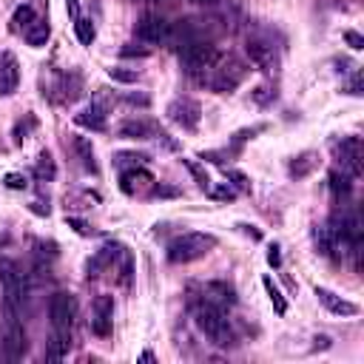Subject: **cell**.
<instances>
[{
  "mask_svg": "<svg viewBox=\"0 0 364 364\" xmlns=\"http://www.w3.org/2000/svg\"><path fill=\"white\" fill-rule=\"evenodd\" d=\"M316 296L330 313H336V316H358V305L356 302H347L342 296H336L333 290H327V287H316Z\"/></svg>",
  "mask_w": 364,
  "mask_h": 364,
  "instance_id": "13",
  "label": "cell"
},
{
  "mask_svg": "<svg viewBox=\"0 0 364 364\" xmlns=\"http://www.w3.org/2000/svg\"><path fill=\"white\" fill-rule=\"evenodd\" d=\"M75 151H77V157H80V162H83V168L88 174H97L100 168H97V160H94V145H91V140H86V137H75Z\"/></svg>",
  "mask_w": 364,
  "mask_h": 364,
  "instance_id": "23",
  "label": "cell"
},
{
  "mask_svg": "<svg viewBox=\"0 0 364 364\" xmlns=\"http://www.w3.org/2000/svg\"><path fill=\"white\" fill-rule=\"evenodd\" d=\"M193 3H200V6H216V3H222V0H193Z\"/></svg>",
  "mask_w": 364,
  "mask_h": 364,
  "instance_id": "50",
  "label": "cell"
},
{
  "mask_svg": "<svg viewBox=\"0 0 364 364\" xmlns=\"http://www.w3.org/2000/svg\"><path fill=\"white\" fill-rule=\"evenodd\" d=\"M114 162L117 165H145V162H149V154H145V151H119L114 157Z\"/></svg>",
  "mask_w": 364,
  "mask_h": 364,
  "instance_id": "31",
  "label": "cell"
},
{
  "mask_svg": "<svg viewBox=\"0 0 364 364\" xmlns=\"http://www.w3.org/2000/svg\"><path fill=\"white\" fill-rule=\"evenodd\" d=\"M119 282H123V287L131 285V256L123 253V268H119Z\"/></svg>",
  "mask_w": 364,
  "mask_h": 364,
  "instance_id": "39",
  "label": "cell"
},
{
  "mask_svg": "<svg viewBox=\"0 0 364 364\" xmlns=\"http://www.w3.org/2000/svg\"><path fill=\"white\" fill-rule=\"evenodd\" d=\"M313 239H316V248H319L322 256H333V251H336V236L330 233L327 225H322V228L313 231Z\"/></svg>",
  "mask_w": 364,
  "mask_h": 364,
  "instance_id": "28",
  "label": "cell"
},
{
  "mask_svg": "<svg viewBox=\"0 0 364 364\" xmlns=\"http://www.w3.org/2000/svg\"><path fill=\"white\" fill-rule=\"evenodd\" d=\"M157 131L160 128L151 119H142V117H131V119L119 123V137H126V140H151Z\"/></svg>",
  "mask_w": 364,
  "mask_h": 364,
  "instance_id": "14",
  "label": "cell"
},
{
  "mask_svg": "<svg viewBox=\"0 0 364 364\" xmlns=\"http://www.w3.org/2000/svg\"><path fill=\"white\" fill-rule=\"evenodd\" d=\"M316 165H319V154L316 151H302L299 157H294V162H290V168H287V174L294 177V180H305Z\"/></svg>",
  "mask_w": 364,
  "mask_h": 364,
  "instance_id": "19",
  "label": "cell"
},
{
  "mask_svg": "<svg viewBox=\"0 0 364 364\" xmlns=\"http://www.w3.org/2000/svg\"><path fill=\"white\" fill-rule=\"evenodd\" d=\"M336 160L342 162V171L345 174H350L353 180L361 177V171H364V165H361V160H364L361 140L358 137H345L342 142L336 145Z\"/></svg>",
  "mask_w": 364,
  "mask_h": 364,
  "instance_id": "9",
  "label": "cell"
},
{
  "mask_svg": "<svg viewBox=\"0 0 364 364\" xmlns=\"http://www.w3.org/2000/svg\"><path fill=\"white\" fill-rule=\"evenodd\" d=\"M137 40L145 43V46L165 43L168 40V20L162 15H157V12L142 15L140 23H137Z\"/></svg>",
  "mask_w": 364,
  "mask_h": 364,
  "instance_id": "10",
  "label": "cell"
},
{
  "mask_svg": "<svg viewBox=\"0 0 364 364\" xmlns=\"http://www.w3.org/2000/svg\"><path fill=\"white\" fill-rule=\"evenodd\" d=\"M154 137H157V140H160V142L165 145V149H171V151H177V149H180V142H177V140H171V134H165V131H157Z\"/></svg>",
  "mask_w": 364,
  "mask_h": 364,
  "instance_id": "44",
  "label": "cell"
},
{
  "mask_svg": "<svg viewBox=\"0 0 364 364\" xmlns=\"http://www.w3.org/2000/svg\"><path fill=\"white\" fill-rule=\"evenodd\" d=\"M119 55H123V57H149L151 48L149 46H123V48H119Z\"/></svg>",
  "mask_w": 364,
  "mask_h": 364,
  "instance_id": "37",
  "label": "cell"
},
{
  "mask_svg": "<svg viewBox=\"0 0 364 364\" xmlns=\"http://www.w3.org/2000/svg\"><path fill=\"white\" fill-rule=\"evenodd\" d=\"M165 114H168V119H171L174 126H180L185 131H193L200 126V119H202L200 103L191 100V97H177V100H171L168 108H165Z\"/></svg>",
  "mask_w": 364,
  "mask_h": 364,
  "instance_id": "7",
  "label": "cell"
},
{
  "mask_svg": "<svg viewBox=\"0 0 364 364\" xmlns=\"http://www.w3.org/2000/svg\"><path fill=\"white\" fill-rule=\"evenodd\" d=\"M245 55H248L251 66H253V68H259L262 75H274L276 66H279V57H276L274 43L262 40V37H251V40H248Z\"/></svg>",
  "mask_w": 364,
  "mask_h": 364,
  "instance_id": "8",
  "label": "cell"
},
{
  "mask_svg": "<svg viewBox=\"0 0 364 364\" xmlns=\"http://www.w3.org/2000/svg\"><path fill=\"white\" fill-rule=\"evenodd\" d=\"M239 228H242V233H248V236H251V239H256V242L262 239V233H259L253 225H239Z\"/></svg>",
  "mask_w": 364,
  "mask_h": 364,
  "instance_id": "48",
  "label": "cell"
},
{
  "mask_svg": "<svg viewBox=\"0 0 364 364\" xmlns=\"http://www.w3.org/2000/svg\"><path fill=\"white\" fill-rule=\"evenodd\" d=\"M29 211H32V213H40V216H48V205L43 208V202H32Z\"/></svg>",
  "mask_w": 364,
  "mask_h": 364,
  "instance_id": "49",
  "label": "cell"
},
{
  "mask_svg": "<svg viewBox=\"0 0 364 364\" xmlns=\"http://www.w3.org/2000/svg\"><path fill=\"white\" fill-rule=\"evenodd\" d=\"M68 225H71V228H75L77 233H83V236H86V233H91V231H88V225H86L83 220H75V216H71V220H68Z\"/></svg>",
  "mask_w": 364,
  "mask_h": 364,
  "instance_id": "47",
  "label": "cell"
},
{
  "mask_svg": "<svg viewBox=\"0 0 364 364\" xmlns=\"http://www.w3.org/2000/svg\"><path fill=\"white\" fill-rule=\"evenodd\" d=\"M126 103L142 106V108H145V106H151V97H149V94H134V91H131V94H126Z\"/></svg>",
  "mask_w": 364,
  "mask_h": 364,
  "instance_id": "41",
  "label": "cell"
},
{
  "mask_svg": "<svg viewBox=\"0 0 364 364\" xmlns=\"http://www.w3.org/2000/svg\"><path fill=\"white\" fill-rule=\"evenodd\" d=\"M245 75H248V68H245V63H242V60H236L231 55L228 57L220 55V60L211 66V71H208V75L200 83L208 86L216 94H228V91H233L242 80H245Z\"/></svg>",
  "mask_w": 364,
  "mask_h": 364,
  "instance_id": "4",
  "label": "cell"
},
{
  "mask_svg": "<svg viewBox=\"0 0 364 364\" xmlns=\"http://www.w3.org/2000/svg\"><path fill=\"white\" fill-rule=\"evenodd\" d=\"M3 182H6V188H9V191H26V188H29L26 174H17V171L6 174V177H3Z\"/></svg>",
  "mask_w": 364,
  "mask_h": 364,
  "instance_id": "36",
  "label": "cell"
},
{
  "mask_svg": "<svg viewBox=\"0 0 364 364\" xmlns=\"http://www.w3.org/2000/svg\"><path fill=\"white\" fill-rule=\"evenodd\" d=\"M225 177L231 180L228 185H231L233 191H251V180L242 174V171H233V168H231V171H225Z\"/></svg>",
  "mask_w": 364,
  "mask_h": 364,
  "instance_id": "34",
  "label": "cell"
},
{
  "mask_svg": "<svg viewBox=\"0 0 364 364\" xmlns=\"http://www.w3.org/2000/svg\"><path fill=\"white\" fill-rule=\"evenodd\" d=\"M193 325L200 327V333H205L216 347H231L233 345V330L225 319L222 307H216L211 302H202L193 307Z\"/></svg>",
  "mask_w": 364,
  "mask_h": 364,
  "instance_id": "1",
  "label": "cell"
},
{
  "mask_svg": "<svg viewBox=\"0 0 364 364\" xmlns=\"http://www.w3.org/2000/svg\"><path fill=\"white\" fill-rule=\"evenodd\" d=\"M345 43L353 48V52H361V48H364V37H361L356 29H347V32H345Z\"/></svg>",
  "mask_w": 364,
  "mask_h": 364,
  "instance_id": "38",
  "label": "cell"
},
{
  "mask_svg": "<svg viewBox=\"0 0 364 364\" xmlns=\"http://www.w3.org/2000/svg\"><path fill=\"white\" fill-rule=\"evenodd\" d=\"M3 316H6V325H3V333H0V356L6 361H17L26 353V330L20 325V313L3 310Z\"/></svg>",
  "mask_w": 364,
  "mask_h": 364,
  "instance_id": "5",
  "label": "cell"
},
{
  "mask_svg": "<svg viewBox=\"0 0 364 364\" xmlns=\"http://www.w3.org/2000/svg\"><path fill=\"white\" fill-rule=\"evenodd\" d=\"M35 126H37L35 114H26L23 119H17V123H15V142H17V145H23V140H26V137L35 131Z\"/></svg>",
  "mask_w": 364,
  "mask_h": 364,
  "instance_id": "30",
  "label": "cell"
},
{
  "mask_svg": "<svg viewBox=\"0 0 364 364\" xmlns=\"http://www.w3.org/2000/svg\"><path fill=\"white\" fill-rule=\"evenodd\" d=\"M75 123L80 128H91V131H106V108H100L97 103L86 106L80 114H75Z\"/></svg>",
  "mask_w": 364,
  "mask_h": 364,
  "instance_id": "17",
  "label": "cell"
},
{
  "mask_svg": "<svg viewBox=\"0 0 364 364\" xmlns=\"http://www.w3.org/2000/svg\"><path fill=\"white\" fill-rule=\"evenodd\" d=\"M108 77L117 80V83H137L140 75H137L134 68H119V66L114 68V66H111V68H108Z\"/></svg>",
  "mask_w": 364,
  "mask_h": 364,
  "instance_id": "32",
  "label": "cell"
},
{
  "mask_svg": "<svg viewBox=\"0 0 364 364\" xmlns=\"http://www.w3.org/2000/svg\"><path fill=\"white\" fill-rule=\"evenodd\" d=\"M77 316V299L66 294V290H57L48 302V319H52V327L57 333H71V325H75Z\"/></svg>",
  "mask_w": 364,
  "mask_h": 364,
  "instance_id": "6",
  "label": "cell"
},
{
  "mask_svg": "<svg viewBox=\"0 0 364 364\" xmlns=\"http://www.w3.org/2000/svg\"><path fill=\"white\" fill-rule=\"evenodd\" d=\"M75 35H77V40L83 43V46H91L94 43V37H97V29H94V23L88 20V17H77L75 20Z\"/></svg>",
  "mask_w": 364,
  "mask_h": 364,
  "instance_id": "29",
  "label": "cell"
},
{
  "mask_svg": "<svg viewBox=\"0 0 364 364\" xmlns=\"http://www.w3.org/2000/svg\"><path fill=\"white\" fill-rule=\"evenodd\" d=\"M20 86V63L12 52H0V97H12Z\"/></svg>",
  "mask_w": 364,
  "mask_h": 364,
  "instance_id": "12",
  "label": "cell"
},
{
  "mask_svg": "<svg viewBox=\"0 0 364 364\" xmlns=\"http://www.w3.org/2000/svg\"><path fill=\"white\" fill-rule=\"evenodd\" d=\"M177 188H168V185H151V197H177Z\"/></svg>",
  "mask_w": 364,
  "mask_h": 364,
  "instance_id": "42",
  "label": "cell"
},
{
  "mask_svg": "<svg viewBox=\"0 0 364 364\" xmlns=\"http://www.w3.org/2000/svg\"><path fill=\"white\" fill-rule=\"evenodd\" d=\"M35 23H37L35 9H32L29 3H23V6H17V9H15V15H12V32L26 35V32L35 26Z\"/></svg>",
  "mask_w": 364,
  "mask_h": 364,
  "instance_id": "22",
  "label": "cell"
},
{
  "mask_svg": "<svg viewBox=\"0 0 364 364\" xmlns=\"http://www.w3.org/2000/svg\"><path fill=\"white\" fill-rule=\"evenodd\" d=\"M345 91H347V94H353V97H358V94H361V71H356L353 80L345 86Z\"/></svg>",
  "mask_w": 364,
  "mask_h": 364,
  "instance_id": "43",
  "label": "cell"
},
{
  "mask_svg": "<svg viewBox=\"0 0 364 364\" xmlns=\"http://www.w3.org/2000/svg\"><path fill=\"white\" fill-rule=\"evenodd\" d=\"M151 185H154V177L140 165H134L131 171H123V177H119V188L126 193H140L142 188H151Z\"/></svg>",
  "mask_w": 364,
  "mask_h": 364,
  "instance_id": "15",
  "label": "cell"
},
{
  "mask_svg": "<svg viewBox=\"0 0 364 364\" xmlns=\"http://www.w3.org/2000/svg\"><path fill=\"white\" fill-rule=\"evenodd\" d=\"M205 302L216 305V307H231L236 302V290L228 282H208L205 285Z\"/></svg>",
  "mask_w": 364,
  "mask_h": 364,
  "instance_id": "16",
  "label": "cell"
},
{
  "mask_svg": "<svg viewBox=\"0 0 364 364\" xmlns=\"http://www.w3.org/2000/svg\"><path fill=\"white\" fill-rule=\"evenodd\" d=\"M268 265H271V268H279V265H282L279 245H271V248H268Z\"/></svg>",
  "mask_w": 364,
  "mask_h": 364,
  "instance_id": "45",
  "label": "cell"
},
{
  "mask_svg": "<svg viewBox=\"0 0 364 364\" xmlns=\"http://www.w3.org/2000/svg\"><path fill=\"white\" fill-rule=\"evenodd\" d=\"M262 285H265V294H268V299H271L274 310L279 313V316H285V313H287V299L282 296V290L276 287V282H274L271 276H265V279H262Z\"/></svg>",
  "mask_w": 364,
  "mask_h": 364,
  "instance_id": "26",
  "label": "cell"
},
{
  "mask_svg": "<svg viewBox=\"0 0 364 364\" xmlns=\"http://www.w3.org/2000/svg\"><path fill=\"white\" fill-rule=\"evenodd\" d=\"M35 177L40 182H52L57 177V165H55V160H52V154H48V151H40L37 165H35Z\"/></svg>",
  "mask_w": 364,
  "mask_h": 364,
  "instance_id": "24",
  "label": "cell"
},
{
  "mask_svg": "<svg viewBox=\"0 0 364 364\" xmlns=\"http://www.w3.org/2000/svg\"><path fill=\"white\" fill-rule=\"evenodd\" d=\"M327 185H330V193H333V197H336L338 202L347 200L350 193H353V177L345 174V171H338V168H333V171H330Z\"/></svg>",
  "mask_w": 364,
  "mask_h": 364,
  "instance_id": "20",
  "label": "cell"
},
{
  "mask_svg": "<svg viewBox=\"0 0 364 364\" xmlns=\"http://www.w3.org/2000/svg\"><path fill=\"white\" fill-rule=\"evenodd\" d=\"M119 253H123V251H119V245H114V242L103 245L100 251L94 253V259L88 262V276H100V271H103V268H108V265H114Z\"/></svg>",
  "mask_w": 364,
  "mask_h": 364,
  "instance_id": "18",
  "label": "cell"
},
{
  "mask_svg": "<svg viewBox=\"0 0 364 364\" xmlns=\"http://www.w3.org/2000/svg\"><path fill=\"white\" fill-rule=\"evenodd\" d=\"M211 197H213V200H228V202H231V200L236 197V191H233V188H231V185L225 182L222 188H216V191H211Z\"/></svg>",
  "mask_w": 364,
  "mask_h": 364,
  "instance_id": "40",
  "label": "cell"
},
{
  "mask_svg": "<svg viewBox=\"0 0 364 364\" xmlns=\"http://www.w3.org/2000/svg\"><path fill=\"white\" fill-rule=\"evenodd\" d=\"M180 52V66H182V71L188 77H193V80H202L208 71H211V66L220 60V52H216V46L211 43V40H191V43H185L182 48H177Z\"/></svg>",
  "mask_w": 364,
  "mask_h": 364,
  "instance_id": "2",
  "label": "cell"
},
{
  "mask_svg": "<svg viewBox=\"0 0 364 364\" xmlns=\"http://www.w3.org/2000/svg\"><path fill=\"white\" fill-rule=\"evenodd\" d=\"M57 88L63 91V97H60V100H66V103H75L77 97H80L83 80H80V75H68V77H60V86H57Z\"/></svg>",
  "mask_w": 364,
  "mask_h": 364,
  "instance_id": "27",
  "label": "cell"
},
{
  "mask_svg": "<svg viewBox=\"0 0 364 364\" xmlns=\"http://www.w3.org/2000/svg\"><path fill=\"white\" fill-rule=\"evenodd\" d=\"M154 358H157V356H154V353H151V350H145V353H142V356H140V361H154Z\"/></svg>",
  "mask_w": 364,
  "mask_h": 364,
  "instance_id": "51",
  "label": "cell"
},
{
  "mask_svg": "<svg viewBox=\"0 0 364 364\" xmlns=\"http://www.w3.org/2000/svg\"><path fill=\"white\" fill-rule=\"evenodd\" d=\"M216 248V236L213 233H182L177 239L168 242V262L171 265H188V262H197L205 253H211Z\"/></svg>",
  "mask_w": 364,
  "mask_h": 364,
  "instance_id": "3",
  "label": "cell"
},
{
  "mask_svg": "<svg viewBox=\"0 0 364 364\" xmlns=\"http://www.w3.org/2000/svg\"><path fill=\"white\" fill-rule=\"evenodd\" d=\"M68 350H71V333H57L55 330V336L48 338V345H46V358L60 361V358L68 356Z\"/></svg>",
  "mask_w": 364,
  "mask_h": 364,
  "instance_id": "21",
  "label": "cell"
},
{
  "mask_svg": "<svg viewBox=\"0 0 364 364\" xmlns=\"http://www.w3.org/2000/svg\"><path fill=\"white\" fill-rule=\"evenodd\" d=\"M185 168H188V171L193 174V180H197V185H200V188H205V191L211 188V180H208V174H205L202 168H200L197 162H193V160H185Z\"/></svg>",
  "mask_w": 364,
  "mask_h": 364,
  "instance_id": "35",
  "label": "cell"
},
{
  "mask_svg": "<svg viewBox=\"0 0 364 364\" xmlns=\"http://www.w3.org/2000/svg\"><path fill=\"white\" fill-rule=\"evenodd\" d=\"M23 37H26V43H29L32 48H43V46L48 43V37H52V29H48L46 20H37L35 26H32L26 35H23Z\"/></svg>",
  "mask_w": 364,
  "mask_h": 364,
  "instance_id": "25",
  "label": "cell"
},
{
  "mask_svg": "<svg viewBox=\"0 0 364 364\" xmlns=\"http://www.w3.org/2000/svg\"><path fill=\"white\" fill-rule=\"evenodd\" d=\"M66 12L71 20H77L80 17V0H66Z\"/></svg>",
  "mask_w": 364,
  "mask_h": 364,
  "instance_id": "46",
  "label": "cell"
},
{
  "mask_svg": "<svg viewBox=\"0 0 364 364\" xmlns=\"http://www.w3.org/2000/svg\"><path fill=\"white\" fill-rule=\"evenodd\" d=\"M111 319H114V296L100 294L91 305V330L106 338L111 333Z\"/></svg>",
  "mask_w": 364,
  "mask_h": 364,
  "instance_id": "11",
  "label": "cell"
},
{
  "mask_svg": "<svg viewBox=\"0 0 364 364\" xmlns=\"http://www.w3.org/2000/svg\"><path fill=\"white\" fill-rule=\"evenodd\" d=\"M251 97H253V103H259V106H268V103H274V100H276V91H274L271 86H256Z\"/></svg>",
  "mask_w": 364,
  "mask_h": 364,
  "instance_id": "33",
  "label": "cell"
}]
</instances>
